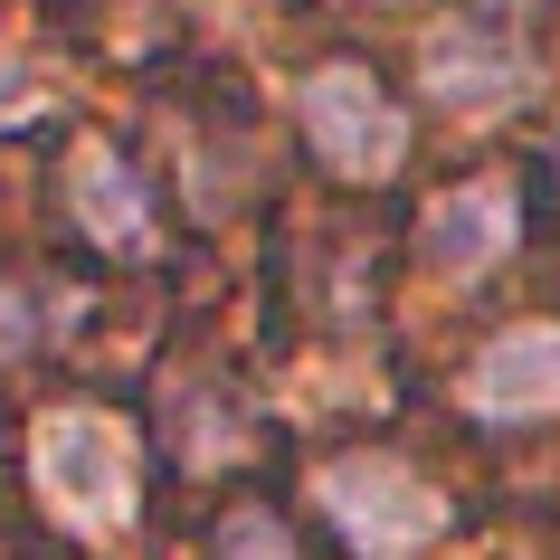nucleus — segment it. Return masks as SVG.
Listing matches in <instances>:
<instances>
[{
    "label": "nucleus",
    "instance_id": "1",
    "mask_svg": "<svg viewBox=\"0 0 560 560\" xmlns=\"http://www.w3.org/2000/svg\"><path fill=\"white\" fill-rule=\"evenodd\" d=\"M30 466H38V494L58 523H77L86 541H115L133 523V438L124 418L105 409H48L30 438Z\"/></svg>",
    "mask_w": 560,
    "mask_h": 560
},
{
    "label": "nucleus",
    "instance_id": "2",
    "mask_svg": "<svg viewBox=\"0 0 560 560\" xmlns=\"http://www.w3.org/2000/svg\"><path fill=\"white\" fill-rule=\"evenodd\" d=\"M314 503L342 523V541L361 560H418L446 532V494L418 485L409 466H389V456H332L314 475Z\"/></svg>",
    "mask_w": 560,
    "mask_h": 560
},
{
    "label": "nucleus",
    "instance_id": "3",
    "mask_svg": "<svg viewBox=\"0 0 560 560\" xmlns=\"http://www.w3.org/2000/svg\"><path fill=\"white\" fill-rule=\"evenodd\" d=\"M295 105H304V133H314V152H324L342 180H381V172H399L409 124H399V105L371 86V67H314Z\"/></svg>",
    "mask_w": 560,
    "mask_h": 560
},
{
    "label": "nucleus",
    "instance_id": "4",
    "mask_svg": "<svg viewBox=\"0 0 560 560\" xmlns=\"http://www.w3.org/2000/svg\"><path fill=\"white\" fill-rule=\"evenodd\" d=\"M466 409L485 428H523L560 409V324H513L466 361Z\"/></svg>",
    "mask_w": 560,
    "mask_h": 560
},
{
    "label": "nucleus",
    "instance_id": "5",
    "mask_svg": "<svg viewBox=\"0 0 560 560\" xmlns=\"http://www.w3.org/2000/svg\"><path fill=\"white\" fill-rule=\"evenodd\" d=\"M418 77H428V95H438L446 115H494V105L532 95V77H541V67H532L513 38H485V30H428V48H418Z\"/></svg>",
    "mask_w": 560,
    "mask_h": 560
},
{
    "label": "nucleus",
    "instance_id": "6",
    "mask_svg": "<svg viewBox=\"0 0 560 560\" xmlns=\"http://www.w3.org/2000/svg\"><path fill=\"white\" fill-rule=\"evenodd\" d=\"M67 209H77V229H86L95 247H115V257H143V247H152V200H143V180L124 172L105 143H86L77 162H67Z\"/></svg>",
    "mask_w": 560,
    "mask_h": 560
},
{
    "label": "nucleus",
    "instance_id": "7",
    "mask_svg": "<svg viewBox=\"0 0 560 560\" xmlns=\"http://www.w3.org/2000/svg\"><path fill=\"white\" fill-rule=\"evenodd\" d=\"M513 247V190L503 180H466L428 209V266L438 276H485Z\"/></svg>",
    "mask_w": 560,
    "mask_h": 560
},
{
    "label": "nucleus",
    "instance_id": "8",
    "mask_svg": "<svg viewBox=\"0 0 560 560\" xmlns=\"http://www.w3.org/2000/svg\"><path fill=\"white\" fill-rule=\"evenodd\" d=\"M219 560H295V541L266 523V513H237V523L219 532Z\"/></svg>",
    "mask_w": 560,
    "mask_h": 560
},
{
    "label": "nucleus",
    "instance_id": "9",
    "mask_svg": "<svg viewBox=\"0 0 560 560\" xmlns=\"http://www.w3.org/2000/svg\"><path fill=\"white\" fill-rule=\"evenodd\" d=\"M503 10H523V0H503Z\"/></svg>",
    "mask_w": 560,
    "mask_h": 560
}]
</instances>
